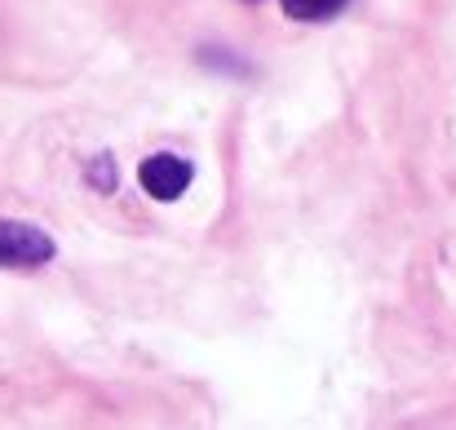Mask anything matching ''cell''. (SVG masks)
I'll return each instance as SVG.
<instances>
[{
  "label": "cell",
  "instance_id": "3957f363",
  "mask_svg": "<svg viewBox=\"0 0 456 430\" xmlns=\"http://www.w3.org/2000/svg\"><path fill=\"white\" fill-rule=\"evenodd\" d=\"M350 0H280V9L293 18V22H328L346 9Z\"/></svg>",
  "mask_w": 456,
  "mask_h": 430
},
{
  "label": "cell",
  "instance_id": "277c9868",
  "mask_svg": "<svg viewBox=\"0 0 456 430\" xmlns=\"http://www.w3.org/2000/svg\"><path fill=\"white\" fill-rule=\"evenodd\" d=\"M85 178H89V186H98L102 195H111V191H116V182H120V178H116V160H111V155H94V160H89V169H85Z\"/></svg>",
  "mask_w": 456,
  "mask_h": 430
},
{
  "label": "cell",
  "instance_id": "7a4b0ae2",
  "mask_svg": "<svg viewBox=\"0 0 456 430\" xmlns=\"http://www.w3.org/2000/svg\"><path fill=\"white\" fill-rule=\"evenodd\" d=\"M191 178H195V169H191V160H182V155H168V151H159V155H147L142 160V169H138V182H142V191L151 195V200H177L186 186H191Z\"/></svg>",
  "mask_w": 456,
  "mask_h": 430
},
{
  "label": "cell",
  "instance_id": "6da1fadb",
  "mask_svg": "<svg viewBox=\"0 0 456 430\" xmlns=\"http://www.w3.org/2000/svg\"><path fill=\"white\" fill-rule=\"evenodd\" d=\"M53 253H58V244L49 240V231L18 222V218H0V267L36 271V267H49Z\"/></svg>",
  "mask_w": 456,
  "mask_h": 430
}]
</instances>
